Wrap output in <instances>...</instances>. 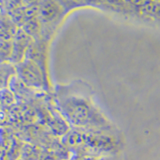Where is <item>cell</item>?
I'll return each mask as SVG.
<instances>
[{"label": "cell", "mask_w": 160, "mask_h": 160, "mask_svg": "<svg viewBox=\"0 0 160 160\" xmlns=\"http://www.w3.org/2000/svg\"><path fill=\"white\" fill-rule=\"evenodd\" d=\"M25 1H26L28 3H32L33 1H35V0H25Z\"/></svg>", "instance_id": "obj_4"}, {"label": "cell", "mask_w": 160, "mask_h": 160, "mask_svg": "<svg viewBox=\"0 0 160 160\" xmlns=\"http://www.w3.org/2000/svg\"><path fill=\"white\" fill-rule=\"evenodd\" d=\"M13 45L10 40L0 39V62L12 56Z\"/></svg>", "instance_id": "obj_2"}, {"label": "cell", "mask_w": 160, "mask_h": 160, "mask_svg": "<svg viewBox=\"0 0 160 160\" xmlns=\"http://www.w3.org/2000/svg\"><path fill=\"white\" fill-rule=\"evenodd\" d=\"M16 33L15 25L10 20L0 17V39L10 40V38Z\"/></svg>", "instance_id": "obj_1"}, {"label": "cell", "mask_w": 160, "mask_h": 160, "mask_svg": "<svg viewBox=\"0 0 160 160\" xmlns=\"http://www.w3.org/2000/svg\"><path fill=\"white\" fill-rule=\"evenodd\" d=\"M13 68L9 64H0V88H4L8 83L10 75L13 74Z\"/></svg>", "instance_id": "obj_3"}, {"label": "cell", "mask_w": 160, "mask_h": 160, "mask_svg": "<svg viewBox=\"0 0 160 160\" xmlns=\"http://www.w3.org/2000/svg\"><path fill=\"white\" fill-rule=\"evenodd\" d=\"M20 160H25V159H23V158H22V159H20Z\"/></svg>", "instance_id": "obj_5"}]
</instances>
